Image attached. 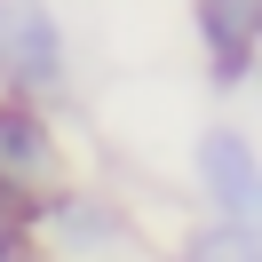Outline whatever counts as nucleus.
I'll return each mask as SVG.
<instances>
[{
    "mask_svg": "<svg viewBox=\"0 0 262 262\" xmlns=\"http://www.w3.org/2000/svg\"><path fill=\"white\" fill-rule=\"evenodd\" d=\"M199 24H207V40H214L223 80H238L246 48H254V24H262V0H199Z\"/></svg>",
    "mask_w": 262,
    "mask_h": 262,
    "instance_id": "4",
    "label": "nucleus"
},
{
    "mask_svg": "<svg viewBox=\"0 0 262 262\" xmlns=\"http://www.w3.org/2000/svg\"><path fill=\"white\" fill-rule=\"evenodd\" d=\"M199 175H207V191L223 199V214L238 230H254V207H262V191H254V159H246V143L230 127H214L207 143H199Z\"/></svg>",
    "mask_w": 262,
    "mask_h": 262,
    "instance_id": "3",
    "label": "nucleus"
},
{
    "mask_svg": "<svg viewBox=\"0 0 262 262\" xmlns=\"http://www.w3.org/2000/svg\"><path fill=\"white\" fill-rule=\"evenodd\" d=\"M191 262H262V246H254V230L214 223V230H199V238H191Z\"/></svg>",
    "mask_w": 262,
    "mask_h": 262,
    "instance_id": "5",
    "label": "nucleus"
},
{
    "mask_svg": "<svg viewBox=\"0 0 262 262\" xmlns=\"http://www.w3.org/2000/svg\"><path fill=\"white\" fill-rule=\"evenodd\" d=\"M56 64H64L56 16L32 8V0H0V80L8 88H48Z\"/></svg>",
    "mask_w": 262,
    "mask_h": 262,
    "instance_id": "1",
    "label": "nucleus"
},
{
    "mask_svg": "<svg viewBox=\"0 0 262 262\" xmlns=\"http://www.w3.org/2000/svg\"><path fill=\"white\" fill-rule=\"evenodd\" d=\"M56 183V143L32 112H0V207L40 199Z\"/></svg>",
    "mask_w": 262,
    "mask_h": 262,
    "instance_id": "2",
    "label": "nucleus"
}]
</instances>
